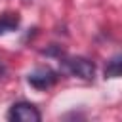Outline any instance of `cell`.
Returning a JSON list of instances; mask_svg holds the SVG:
<instances>
[{
	"label": "cell",
	"mask_w": 122,
	"mask_h": 122,
	"mask_svg": "<svg viewBox=\"0 0 122 122\" xmlns=\"http://www.w3.org/2000/svg\"><path fill=\"white\" fill-rule=\"evenodd\" d=\"M61 71L67 74L78 76L82 80H92L95 74V65L86 57H67V59H61Z\"/></svg>",
	"instance_id": "cell-1"
},
{
	"label": "cell",
	"mask_w": 122,
	"mask_h": 122,
	"mask_svg": "<svg viewBox=\"0 0 122 122\" xmlns=\"http://www.w3.org/2000/svg\"><path fill=\"white\" fill-rule=\"evenodd\" d=\"M8 118L11 122H40L42 114L40 111L32 105V103H27V101H17L10 107L8 111Z\"/></svg>",
	"instance_id": "cell-2"
},
{
	"label": "cell",
	"mask_w": 122,
	"mask_h": 122,
	"mask_svg": "<svg viewBox=\"0 0 122 122\" xmlns=\"http://www.w3.org/2000/svg\"><path fill=\"white\" fill-rule=\"evenodd\" d=\"M27 82L36 90H46V88H50V86H53L57 82V72H53L48 67L46 69H36V71L29 72Z\"/></svg>",
	"instance_id": "cell-3"
},
{
	"label": "cell",
	"mask_w": 122,
	"mask_h": 122,
	"mask_svg": "<svg viewBox=\"0 0 122 122\" xmlns=\"http://www.w3.org/2000/svg\"><path fill=\"white\" fill-rule=\"evenodd\" d=\"M19 13H2L0 15V36L2 34H8V32H13L17 27H19Z\"/></svg>",
	"instance_id": "cell-4"
},
{
	"label": "cell",
	"mask_w": 122,
	"mask_h": 122,
	"mask_svg": "<svg viewBox=\"0 0 122 122\" xmlns=\"http://www.w3.org/2000/svg\"><path fill=\"white\" fill-rule=\"evenodd\" d=\"M103 76L105 78H120L122 76V53L111 57L103 69Z\"/></svg>",
	"instance_id": "cell-5"
},
{
	"label": "cell",
	"mask_w": 122,
	"mask_h": 122,
	"mask_svg": "<svg viewBox=\"0 0 122 122\" xmlns=\"http://www.w3.org/2000/svg\"><path fill=\"white\" fill-rule=\"evenodd\" d=\"M42 53H44V55H55V57L61 59L63 50H59V46H53V48H50V50H42Z\"/></svg>",
	"instance_id": "cell-6"
},
{
	"label": "cell",
	"mask_w": 122,
	"mask_h": 122,
	"mask_svg": "<svg viewBox=\"0 0 122 122\" xmlns=\"http://www.w3.org/2000/svg\"><path fill=\"white\" fill-rule=\"evenodd\" d=\"M0 72H2V65H0Z\"/></svg>",
	"instance_id": "cell-7"
}]
</instances>
